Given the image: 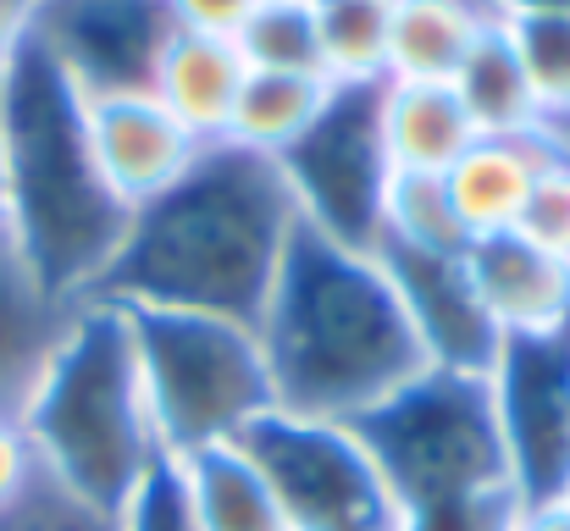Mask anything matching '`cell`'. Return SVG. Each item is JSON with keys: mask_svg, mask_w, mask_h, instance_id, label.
I'll list each match as a JSON object with an SVG mask.
<instances>
[{"mask_svg": "<svg viewBox=\"0 0 570 531\" xmlns=\"http://www.w3.org/2000/svg\"><path fill=\"white\" fill-rule=\"evenodd\" d=\"M566 510H570V488H566Z\"/></svg>", "mask_w": 570, "mask_h": 531, "instance_id": "obj_35", "label": "cell"}, {"mask_svg": "<svg viewBox=\"0 0 570 531\" xmlns=\"http://www.w3.org/2000/svg\"><path fill=\"white\" fill-rule=\"evenodd\" d=\"M350 426L372 449L382 482L399 499V515L460 493L515 488L493 376L426 365Z\"/></svg>", "mask_w": 570, "mask_h": 531, "instance_id": "obj_6", "label": "cell"}, {"mask_svg": "<svg viewBox=\"0 0 570 531\" xmlns=\"http://www.w3.org/2000/svg\"><path fill=\"white\" fill-rule=\"evenodd\" d=\"M83 128L106 188L128 210L167 194L205 150L156 100V89H83Z\"/></svg>", "mask_w": 570, "mask_h": 531, "instance_id": "obj_12", "label": "cell"}, {"mask_svg": "<svg viewBox=\"0 0 570 531\" xmlns=\"http://www.w3.org/2000/svg\"><path fill=\"white\" fill-rule=\"evenodd\" d=\"M272 399L311 421H361L393 387L426 371L404 305L372 249H350L299 222L255 322Z\"/></svg>", "mask_w": 570, "mask_h": 531, "instance_id": "obj_2", "label": "cell"}, {"mask_svg": "<svg viewBox=\"0 0 570 531\" xmlns=\"http://www.w3.org/2000/svg\"><path fill=\"white\" fill-rule=\"evenodd\" d=\"M39 6H45V0H0V67H6V61H11V50L33 33Z\"/></svg>", "mask_w": 570, "mask_h": 531, "instance_id": "obj_31", "label": "cell"}, {"mask_svg": "<svg viewBox=\"0 0 570 531\" xmlns=\"http://www.w3.org/2000/svg\"><path fill=\"white\" fill-rule=\"evenodd\" d=\"M173 22L194 28V33H216V39H233L244 28V17L255 11V0H167Z\"/></svg>", "mask_w": 570, "mask_h": 531, "instance_id": "obj_29", "label": "cell"}, {"mask_svg": "<svg viewBox=\"0 0 570 531\" xmlns=\"http://www.w3.org/2000/svg\"><path fill=\"white\" fill-rule=\"evenodd\" d=\"M471 283L504 338H560L570 333V260L521 238L488 233L465 249Z\"/></svg>", "mask_w": 570, "mask_h": 531, "instance_id": "obj_13", "label": "cell"}, {"mask_svg": "<svg viewBox=\"0 0 570 531\" xmlns=\"http://www.w3.org/2000/svg\"><path fill=\"white\" fill-rule=\"evenodd\" d=\"M294 227L299 205L283 167L233 139H216L167 194L134 210L128 238L89 299L199 311L255 327Z\"/></svg>", "mask_w": 570, "mask_h": 531, "instance_id": "obj_1", "label": "cell"}, {"mask_svg": "<svg viewBox=\"0 0 570 531\" xmlns=\"http://www.w3.org/2000/svg\"><path fill=\"white\" fill-rule=\"evenodd\" d=\"M372 255L382 260V272L404 305V322L426 354V365L476 371V376H488L499 365L504 333L493 327L465 255H426V249H404V244H377Z\"/></svg>", "mask_w": 570, "mask_h": 531, "instance_id": "obj_10", "label": "cell"}, {"mask_svg": "<svg viewBox=\"0 0 570 531\" xmlns=\"http://www.w3.org/2000/svg\"><path fill=\"white\" fill-rule=\"evenodd\" d=\"M238 449L266 476L294 531H399V499L350 421L266 410Z\"/></svg>", "mask_w": 570, "mask_h": 531, "instance_id": "obj_7", "label": "cell"}, {"mask_svg": "<svg viewBox=\"0 0 570 531\" xmlns=\"http://www.w3.org/2000/svg\"><path fill=\"white\" fill-rule=\"evenodd\" d=\"M333 78H294V72H249L227 122V139L255 150V156H283L305 139V128L327 111Z\"/></svg>", "mask_w": 570, "mask_h": 531, "instance_id": "obj_21", "label": "cell"}, {"mask_svg": "<svg viewBox=\"0 0 570 531\" xmlns=\"http://www.w3.org/2000/svg\"><path fill=\"white\" fill-rule=\"evenodd\" d=\"M11 222V156H6V122H0V227Z\"/></svg>", "mask_w": 570, "mask_h": 531, "instance_id": "obj_34", "label": "cell"}, {"mask_svg": "<svg viewBox=\"0 0 570 531\" xmlns=\"http://www.w3.org/2000/svg\"><path fill=\"white\" fill-rule=\"evenodd\" d=\"M117 531H199L194 504H189V482H184V465L178 460H161L134 488V499L117 510Z\"/></svg>", "mask_w": 570, "mask_h": 531, "instance_id": "obj_27", "label": "cell"}, {"mask_svg": "<svg viewBox=\"0 0 570 531\" xmlns=\"http://www.w3.org/2000/svg\"><path fill=\"white\" fill-rule=\"evenodd\" d=\"M382 83H338L327 111L305 128V139L277 156L294 188L299 222L322 227L350 249H377L382 199L393 183L387 134H382Z\"/></svg>", "mask_w": 570, "mask_h": 531, "instance_id": "obj_8", "label": "cell"}, {"mask_svg": "<svg viewBox=\"0 0 570 531\" xmlns=\"http://www.w3.org/2000/svg\"><path fill=\"white\" fill-rule=\"evenodd\" d=\"M322 56L333 83H382L387 78V33L393 0H316Z\"/></svg>", "mask_w": 570, "mask_h": 531, "instance_id": "obj_24", "label": "cell"}, {"mask_svg": "<svg viewBox=\"0 0 570 531\" xmlns=\"http://www.w3.org/2000/svg\"><path fill=\"white\" fill-rule=\"evenodd\" d=\"M311 6H316V0H311Z\"/></svg>", "mask_w": 570, "mask_h": 531, "instance_id": "obj_36", "label": "cell"}, {"mask_svg": "<svg viewBox=\"0 0 570 531\" xmlns=\"http://www.w3.org/2000/svg\"><path fill=\"white\" fill-rule=\"evenodd\" d=\"M549 150L543 139H476L449 173V199L465 222L471 238H488V233H515L521 210H527V194L543 173Z\"/></svg>", "mask_w": 570, "mask_h": 531, "instance_id": "obj_17", "label": "cell"}, {"mask_svg": "<svg viewBox=\"0 0 570 531\" xmlns=\"http://www.w3.org/2000/svg\"><path fill=\"white\" fill-rule=\"evenodd\" d=\"M33 471H39V460H33V443H28L22 421L0 415V510L33 482Z\"/></svg>", "mask_w": 570, "mask_h": 531, "instance_id": "obj_30", "label": "cell"}, {"mask_svg": "<svg viewBox=\"0 0 570 531\" xmlns=\"http://www.w3.org/2000/svg\"><path fill=\"white\" fill-rule=\"evenodd\" d=\"M377 244H404L426 255H465L471 233L449 199V183L426 173H393L387 199H382V238Z\"/></svg>", "mask_w": 570, "mask_h": 531, "instance_id": "obj_23", "label": "cell"}, {"mask_svg": "<svg viewBox=\"0 0 570 531\" xmlns=\"http://www.w3.org/2000/svg\"><path fill=\"white\" fill-rule=\"evenodd\" d=\"M178 465H184V482H189V504L199 531H294L283 504L272 499L266 476L249 465V454L238 443L189 454Z\"/></svg>", "mask_w": 570, "mask_h": 531, "instance_id": "obj_20", "label": "cell"}, {"mask_svg": "<svg viewBox=\"0 0 570 531\" xmlns=\"http://www.w3.org/2000/svg\"><path fill=\"white\" fill-rule=\"evenodd\" d=\"M515 233L570 260V161H560V156L543 161V173H538L532 194H527V210H521Z\"/></svg>", "mask_w": 570, "mask_h": 531, "instance_id": "obj_28", "label": "cell"}, {"mask_svg": "<svg viewBox=\"0 0 570 531\" xmlns=\"http://www.w3.org/2000/svg\"><path fill=\"white\" fill-rule=\"evenodd\" d=\"M244 78H249V67H244L233 39L173 28V39L156 56L150 89H156V100L189 128L199 145H216V139H227V122H233Z\"/></svg>", "mask_w": 570, "mask_h": 531, "instance_id": "obj_15", "label": "cell"}, {"mask_svg": "<svg viewBox=\"0 0 570 531\" xmlns=\"http://www.w3.org/2000/svg\"><path fill=\"white\" fill-rule=\"evenodd\" d=\"M382 134L393 173L443 177L471 145L476 128L454 95V83H382Z\"/></svg>", "mask_w": 570, "mask_h": 531, "instance_id": "obj_18", "label": "cell"}, {"mask_svg": "<svg viewBox=\"0 0 570 531\" xmlns=\"http://www.w3.org/2000/svg\"><path fill=\"white\" fill-rule=\"evenodd\" d=\"M122 316L134 327V350L167 460L238 443L266 410H277L255 327L199 311H145V305H122Z\"/></svg>", "mask_w": 570, "mask_h": 531, "instance_id": "obj_5", "label": "cell"}, {"mask_svg": "<svg viewBox=\"0 0 570 531\" xmlns=\"http://www.w3.org/2000/svg\"><path fill=\"white\" fill-rule=\"evenodd\" d=\"M454 95H460L476 139H538V128H543L532 72H527V61H521V50H515V39L499 17L482 28L471 56L460 61Z\"/></svg>", "mask_w": 570, "mask_h": 531, "instance_id": "obj_16", "label": "cell"}, {"mask_svg": "<svg viewBox=\"0 0 570 531\" xmlns=\"http://www.w3.org/2000/svg\"><path fill=\"white\" fill-rule=\"evenodd\" d=\"M0 122L11 156L6 233L56 299L83 305L117 260L134 210L106 188L83 128V89L39 33L0 67Z\"/></svg>", "mask_w": 570, "mask_h": 531, "instance_id": "obj_3", "label": "cell"}, {"mask_svg": "<svg viewBox=\"0 0 570 531\" xmlns=\"http://www.w3.org/2000/svg\"><path fill=\"white\" fill-rule=\"evenodd\" d=\"M0 531H117V515L61 488L50 471H33V482L0 510Z\"/></svg>", "mask_w": 570, "mask_h": 531, "instance_id": "obj_25", "label": "cell"}, {"mask_svg": "<svg viewBox=\"0 0 570 531\" xmlns=\"http://www.w3.org/2000/svg\"><path fill=\"white\" fill-rule=\"evenodd\" d=\"M17 421L33 443L39 471H50L61 488L100 504L106 515L134 499V488L167 460V449L122 305H72V322Z\"/></svg>", "mask_w": 570, "mask_h": 531, "instance_id": "obj_4", "label": "cell"}, {"mask_svg": "<svg viewBox=\"0 0 570 531\" xmlns=\"http://www.w3.org/2000/svg\"><path fill=\"white\" fill-rule=\"evenodd\" d=\"M521 531H570L566 499H554V504H527V510H521Z\"/></svg>", "mask_w": 570, "mask_h": 531, "instance_id": "obj_32", "label": "cell"}, {"mask_svg": "<svg viewBox=\"0 0 570 531\" xmlns=\"http://www.w3.org/2000/svg\"><path fill=\"white\" fill-rule=\"evenodd\" d=\"M493 404L510 449V482L527 504H554L570 488V333L504 338Z\"/></svg>", "mask_w": 570, "mask_h": 531, "instance_id": "obj_9", "label": "cell"}, {"mask_svg": "<svg viewBox=\"0 0 570 531\" xmlns=\"http://www.w3.org/2000/svg\"><path fill=\"white\" fill-rule=\"evenodd\" d=\"M67 322H72V305L45 288L33 260L0 227V415L11 421L22 415Z\"/></svg>", "mask_w": 570, "mask_h": 531, "instance_id": "obj_14", "label": "cell"}, {"mask_svg": "<svg viewBox=\"0 0 570 531\" xmlns=\"http://www.w3.org/2000/svg\"><path fill=\"white\" fill-rule=\"evenodd\" d=\"M249 72H294V78H333L322 56V28L311 0H255L244 28L233 33Z\"/></svg>", "mask_w": 570, "mask_h": 531, "instance_id": "obj_22", "label": "cell"}, {"mask_svg": "<svg viewBox=\"0 0 570 531\" xmlns=\"http://www.w3.org/2000/svg\"><path fill=\"white\" fill-rule=\"evenodd\" d=\"M493 17H543V11H570V0H482Z\"/></svg>", "mask_w": 570, "mask_h": 531, "instance_id": "obj_33", "label": "cell"}, {"mask_svg": "<svg viewBox=\"0 0 570 531\" xmlns=\"http://www.w3.org/2000/svg\"><path fill=\"white\" fill-rule=\"evenodd\" d=\"M521 510L527 499L515 488H488V493H460V499L404 510L399 531H521Z\"/></svg>", "mask_w": 570, "mask_h": 531, "instance_id": "obj_26", "label": "cell"}, {"mask_svg": "<svg viewBox=\"0 0 570 531\" xmlns=\"http://www.w3.org/2000/svg\"><path fill=\"white\" fill-rule=\"evenodd\" d=\"M173 28L167 0H45L33 22L78 89H150Z\"/></svg>", "mask_w": 570, "mask_h": 531, "instance_id": "obj_11", "label": "cell"}, {"mask_svg": "<svg viewBox=\"0 0 570 531\" xmlns=\"http://www.w3.org/2000/svg\"><path fill=\"white\" fill-rule=\"evenodd\" d=\"M493 11L482 0H393L387 78L393 83H454L460 61L482 39Z\"/></svg>", "mask_w": 570, "mask_h": 531, "instance_id": "obj_19", "label": "cell"}]
</instances>
